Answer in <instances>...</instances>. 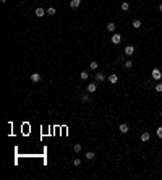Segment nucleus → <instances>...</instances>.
Masks as SVG:
<instances>
[{"instance_id":"nucleus-2","label":"nucleus","mask_w":162,"mask_h":180,"mask_svg":"<svg viewBox=\"0 0 162 180\" xmlns=\"http://www.w3.org/2000/svg\"><path fill=\"white\" fill-rule=\"evenodd\" d=\"M160 78H162V71L159 68H152V79H157V81H159Z\"/></svg>"},{"instance_id":"nucleus-16","label":"nucleus","mask_w":162,"mask_h":180,"mask_svg":"<svg viewBox=\"0 0 162 180\" xmlns=\"http://www.w3.org/2000/svg\"><path fill=\"white\" fill-rule=\"evenodd\" d=\"M89 67H91V70H97V67H99V63L96 60H92L91 63H89Z\"/></svg>"},{"instance_id":"nucleus-25","label":"nucleus","mask_w":162,"mask_h":180,"mask_svg":"<svg viewBox=\"0 0 162 180\" xmlns=\"http://www.w3.org/2000/svg\"><path fill=\"white\" fill-rule=\"evenodd\" d=\"M159 10H160V12H162V2H160V5H159Z\"/></svg>"},{"instance_id":"nucleus-12","label":"nucleus","mask_w":162,"mask_h":180,"mask_svg":"<svg viewBox=\"0 0 162 180\" xmlns=\"http://www.w3.org/2000/svg\"><path fill=\"white\" fill-rule=\"evenodd\" d=\"M131 26L135 28V29H139L141 26H143V23H141V20H133V23H131Z\"/></svg>"},{"instance_id":"nucleus-14","label":"nucleus","mask_w":162,"mask_h":180,"mask_svg":"<svg viewBox=\"0 0 162 180\" xmlns=\"http://www.w3.org/2000/svg\"><path fill=\"white\" fill-rule=\"evenodd\" d=\"M120 7H122L123 12H128V10H130V3L128 2H122V5H120Z\"/></svg>"},{"instance_id":"nucleus-10","label":"nucleus","mask_w":162,"mask_h":180,"mask_svg":"<svg viewBox=\"0 0 162 180\" xmlns=\"http://www.w3.org/2000/svg\"><path fill=\"white\" fill-rule=\"evenodd\" d=\"M81 5V0H70V8H78Z\"/></svg>"},{"instance_id":"nucleus-13","label":"nucleus","mask_w":162,"mask_h":180,"mask_svg":"<svg viewBox=\"0 0 162 180\" xmlns=\"http://www.w3.org/2000/svg\"><path fill=\"white\" fill-rule=\"evenodd\" d=\"M149 138H151V135L147 133V131H144V133L141 135V141H143V143H146V141H149Z\"/></svg>"},{"instance_id":"nucleus-23","label":"nucleus","mask_w":162,"mask_h":180,"mask_svg":"<svg viewBox=\"0 0 162 180\" xmlns=\"http://www.w3.org/2000/svg\"><path fill=\"white\" fill-rule=\"evenodd\" d=\"M80 164H81V161H80L78 157H75V159H73V165H80Z\"/></svg>"},{"instance_id":"nucleus-19","label":"nucleus","mask_w":162,"mask_h":180,"mask_svg":"<svg viewBox=\"0 0 162 180\" xmlns=\"http://www.w3.org/2000/svg\"><path fill=\"white\" fill-rule=\"evenodd\" d=\"M80 78L83 79V81H86V79H88V71H81V73H80Z\"/></svg>"},{"instance_id":"nucleus-28","label":"nucleus","mask_w":162,"mask_h":180,"mask_svg":"<svg viewBox=\"0 0 162 180\" xmlns=\"http://www.w3.org/2000/svg\"><path fill=\"white\" fill-rule=\"evenodd\" d=\"M160 175H162V172H160Z\"/></svg>"},{"instance_id":"nucleus-3","label":"nucleus","mask_w":162,"mask_h":180,"mask_svg":"<svg viewBox=\"0 0 162 180\" xmlns=\"http://www.w3.org/2000/svg\"><path fill=\"white\" fill-rule=\"evenodd\" d=\"M96 91H97V83H89V84H88V93H96Z\"/></svg>"},{"instance_id":"nucleus-15","label":"nucleus","mask_w":162,"mask_h":180,"mask_svg":"<svg viewBox=\"0 0 162 180\" xmlns=\"http://www.w3.org/2000/svg\"><path fill=\"white\" fill-rule=\"evenodd\" d=\"M94 157H96V154L92 153V151H88V153H86V159H88V161H92Z\"/></svg>"},{"instance_id":"nucleus-21","label":"nucleus","mask_w":162,"mask_h":180,"mask_svg":"<svg viewBox=\"0 0 162 180\" xmlns=\"http://www.w3.org/2000/svg\"><path fill=\"white\" fill-rule=\"evenodd\" d=\"M154 91H156V93H162V83H159V84L154 88Z\"/></svg>"},{"instance_id":"nucleus-8","label":"nucleus","mask_w":162,"mask_h":180,"mask_svg":"<svg viewBox=\"0 0 162 180\" xmlns=\"http://www.w3.org/2000/svg\"><path fill=\"white\" fill-rule=\"evenodd\" d=\"M29 78H31V81H33V83H39L41 81V75L39 73H33Z\"/></svg>"},{"instance_id":"nucleus-4","label":"nucleus","mask_w":162,"mask_h":180,"mask_svg":"<svg viewBox=\"0 0 162 180\" xmlns=\"http://www.w3.org/2000/svg\"><path fill=\"white\" fill-rule=\"evenodd\" d=\"M46 13H47V12H46L44 8H41V7H37V8H36V16H37V18H42Z\"/></svg>"},{"instance_id":"nucleus-24","label":"nucleus","mask_w":162,"mask_h":180,"mask_svg":"<svg viewBox=\"0 0 162 180\" xmlns=\"http://www.w3.org/2000/svg\"><path fill=\"white\" fill-rule=\"evenodd\" d=\"M81 101H83V102H88V101H89V98H88V94H84V96H81Z\"/></svg>"},{"instance_id":"nucleus-20","label":"nucleus","mask_w":162,"mask_h":180,"mask_svg":"<svg viewBox=\"0 0 162 180\" xmlns=\"http://www.w3.org/2000/svg\"><path fill=\"white\" fill-rule=\"evenodd\" d=\"M131 67H133V62H131V60H126V62H125V68L128 70V68H131Z\"/></svg>"},{"instance_id":"nucleus-18","label":"nucleus","mask_w":162,"mask_h":180,"mask_svg":"<svg viewBox=\"0 0 162 180\" xmlns=\"http://www.w3.org/2000/svg\"><path fill=\"white\" fill-rule=\"evenodd\" d=\"M47 13H49V15L52 16V15H55V13H57V10H55L54 7H49V8H47Z\"/></svg>"},{"instance_id":"nucleus-22","label":"nucleus","mask_w":162,"mask_h":180,"mask_svg":"<svg viewBox=\"0 0 162 180\" xmlns=\"http://www.w3.org/2000/svg\"><path fill=\"white\" fill-rule=\"evenodd\" d=\"M156 133H157V136H159L160 140H162V127H159V128L156 130Z\"/></svg>"},{"instance_id":"nucleus-17","label":"nucleus","mask_w":162,"mask_h":180,"mask_svg":"<svg viewBox=\"0 0 162 180\" xmlns=\"http://www.w3.org/2000/svg\"><path fill=\"white\" fill-rule=\"evenodd\" d=\"M73 151H75V153H80V151H81V144H80V143H75Z\"/></svg>"},{"instance_id":"nucleus-1","label":"nucleus","mask_w":162,"mask_h":180,"mask_svg":"<svg viewBox=\"0 0 162 180\" xmlns=\"http://www.w3.org/2000/svg\"><path fill=\"white\" fill-rule=\"evenodd\" d=\"M110 41H112V44H120L122 42V36H120L118 33H113L112 37H110Z\"/></svg>"},{"instance_id":"nucleus-5","label":"nucleus","mask_w":162,"mask_h":180,"mask_svg":"<svg viewBox=\"0 0 162 180\" xmlns=\"http://www.w3.org/2000/svg\"><path fill=\"white\" fill-rule=\"evenodd\" d=\"M115 23H113V21H110V23H107V26H105V29H107L109 31V33H115Z\"/></svg>"},{"instance_id":"nucleus-7","label":"nucleus","mask_w":162,"mask_h":180,"mask_svg":"<svg viewBox=\"0 0 162 180\" xmlns=\"http://www.w3.org/2000/svg\"><path fill=\"white\" fill-rule=\"evenodd\" d=\"M104 79H107V78H105L102 73H96V76H94V81H96V83H102Z\"/></svg>"},{"instance_id":"nucleus-29","label":"nucleus","mask_w":162,"mask_h":180,"mask_svg":"<svg viewBox=\"0 0 162 180\" xmlns=\"http://www.w3.org/2000/svg\"><path fill=\"white\" fill-rule=\"evenodd\" d=\"M160 159H162V157H160Z\"/></svg>"},{"instance_id":"nucleus-6","label":"nucleus","mask_w":162,"mask_h":180,"mask_svg":"<svg viewBox=\"0 0 162 180\" xmlns=\"http://www.w3.org/2000/svg\"><path fill=\"white\" fill-rule=\"evenodd\" d=\"M123 52H125V54H126V55L130 57V55H133V54H135V47H133V46H126V47H125V50H123Z\"/></svg>"},{"instance_id":"nucleus-26","label":"nucleus","mask_w":162,"mask_h":180,"mask_svg":"<svg viewBox=\"0 0 162 180\" xmlns=\"http://www.w3.org/2000/svg\"><path fill=\"white\" fill-rule=\"evenodd\" d=\"M0 2H2V3H5V2H7V0H0Z\"/></svg>"},{"instance_id":"nucleus-11","label":"nucleus","mask_w":162,"mask_h":180,"mask_svg":"<svg viewBox=\"0 0 162 180\" xmlns=\"http://www.w3.org/2000/svg\"><path fill=\"white\" fill-rule=\"evenodd\" d=\"M118 130H120V133H128V130H130V127L126 125V123H122V125L118 127Z\"/></svg>"},{"instance_id":"nucleus-9","label":"nucleus","mask_w":162,"mask_h":180,"mask_svg":"<svg viewBox=\"0 0 162 180\" xmlns=\"http://www.w3.org/2000/svg\"><path fill=\"white\" fill-rule=\"evenodd\" d=\"M107 79H109L110 83H112V84H115V83L118 81V76H117L115 73H112V75H109V76H107Z\"/></svg>"},{"instance_id":"nucleus-27","label":"nucleus","mask_w":162,"mask_h":180,"mask_svg":"<svg viewBox=\"0 0 162 180\" xmlns=\"http://www.w3.org/2000/svg\"><path fill=\"white\" fill-rule=\"evenodd\" d=\"M160 117H162V110H160Z\"/></svg>"}]
</instances>
